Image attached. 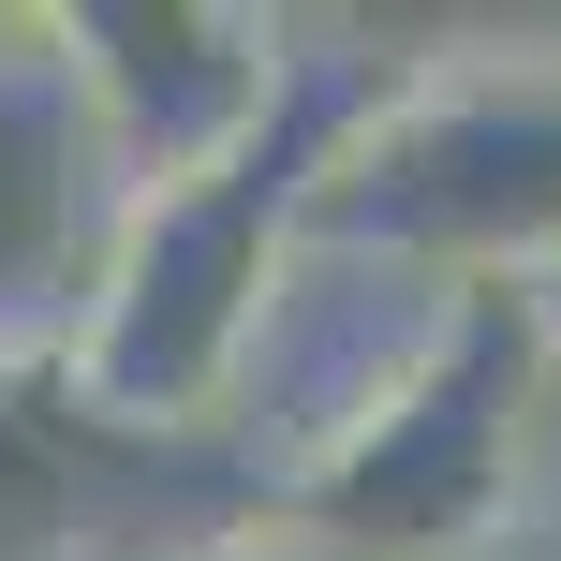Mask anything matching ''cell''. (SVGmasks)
<instances>
[{
	"instance_id": "52a82bcc",
	"label": "cell",
	"mask_w": 561,
	"mask_h": 561,
	"mask_svg": "<svg viewBox=\"0 0 561 561\" xmlns=\"http://www.w3.org/2000/svg\"><path fill=\"white\" fill-rule=\"evenodd\" d=\"M547 399H561V280H547Z\"/></svg>"
},
{
	"instance_id": "5b68a950",
	"label": "cell",
	"mask_w": 561,
	"mask_h": 561,
	"mask_svg": "<svg viewBox=\"0 0 561 561\" xmlns=\"http://www.w3.org/2000/svg\"><path fill=\"white\" fill-rule=\"evenodd\" d=\"M104 237H118V178L89 148L59 15H0V369H30V355L59 369L75 355Z\"/></svg>"
},
{
	"instance_id": "7a4b0ae2",
	"label": "cell",
	"mask_w": 561,
	"mask_h": 561,
	"mask_svg": "<svg viewBox=\"0 0 561 561\" xmlns=\"http://www.w3.org/2000/svg\"><path fill=\"white\" fill-rule=\"evenodd\" d=\"M547 399V280H458L428 355L280 488V517L355 561H458L503 533Z\"/></svg>"
},
{
	"instance_id": "277c9868",
	"label": "cell",
	"mask_w": 561,
	"mask_h": 561,
	"mask_svg": "<svg viewBox=\"0 0 561 561\" xmlns=\"http://www.w3.org/2000/svg\"><path fill=\"white\" fill-rule=\"evenodd\" d=\"M296 45L310 30L222 15V0H104V15H59V59H75V104H89V148H104L118 207L193 193L207 163H237L280 118V89H296Z\"/></svg>"
},
{
	"instance_id": "6da1fadb",
	"label": "cell",
	"mask_w": 561,
	"mask_h": 561,
	"mask_svg": "<svg viewBox=\"0 0 561 561\" xmlns=\"http://www.w3.org/2000/svg\"><path fill=\"white\" fill-rule=\"evenodd\" d=\"M399 75H414V59H310L296 45V89H280V118L237 163H207L193 193L118 207L104 280H89V325H75V355H59V385L104 428H193V414L237 399V355H252V325H266V280H280V252H296V222H310V178L355 148V118L385 104Z\"/></svg>"
},
{
	"instance_id": "8992f818",
	"label": "cell",
	"mask_w": 561,
	"mask_h": 561,
	"mask_svg": "<svg viewBox=\"0 0 561 561\" xmlns=\"http://www.w3.org/2000/svg\"><path fill=\"white\" fill-rule=\"evenodd\" d=\"M207 561H355V547H325V533H296V517H252V533H222Z\"/></svg>"
},
{
	"instance_id": "3957f363",
	"label": "cell",
	"mask_w": 561,
	"mask_h": 561,
	"mask_svg": "<svg viewBox=\"0 0 561 561\" xmlns=\"http://www.w3.org/2000/svg\"><path fill=\"white\" fill-rule=\"evenodd\" d=\"M310 252L428 280H561V59L517 75H399L310 178Z\"/></svg>"
}]
</instances>
